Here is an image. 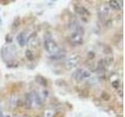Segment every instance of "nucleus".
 Masks as SVG:
<instances>
[{"label": "nucleus", "mask_w": 125, "mask_h": 117, "mask_svg": "<svg viewBox=\"0 0 125 117\" xmlns=\"http://www.w3.org/2000/svg\"><path fill=\"white\" fill-rule=\"evenodd\" d=\"M44 47L45 49L47 51V52H49V54H55L57 52L60 51L59 46L57 45V43L55 41L52 39H45V41H44Z\"/></svg>", "instance_id": "obj_1"}, {"label": "nucleus", "mask_w": 125, "mask_h": 117, "mask_svg": "<svg viewBox=\"0 0 125 117\" xmlns=\"http://www.w3.org/2000/svg\"><path fill=\"white\" fill-rule=\"evenodd\" d=\"M81 61V56H73L71 58H70L69 59H67L65 63V66L66 69H71L79 64V62Z\"/></svg>", "instance_id": "obj_2"}, {"label": "nucleus", "mask_w": 125, "mask_h": 117, "mask_svg": "<svg viewBox=\"0 0 125 117\" xmlns=\"http://www.w3.org/2000/svg\"><path fill=\"white\" fill-rule=\"evenodd\" d=\"M70 42H72L74 45H80L83 43V38L82 35L77 34L76 32H73L70 38Z\"/></svg>", "instance_id": "obj_3"}, {"label": "nucleus", "mask_w": 125, "mask_h": 117, "mask_svg": "<svg viewBox=\"0 0 125 117\" xmlns=\"http://www.w3.org/2000/svg\"><path fill=\"white\" fill-rule=\"evenodd\" d=\"M2 56H4L3 58L5 60H10L13 56V49L8 46L4 47L2 49Z\"/></svg>", "instance_id": "obj_4"}, {"label": "nucleus", "mask_w": 125, "mask_h": 117, "mask_svg": "<svg viewBox=\"0 0 125 117\" xmlns=\"http://www.w3.org/2000/svg\"><path fill=\"white\" fill-rule=\"evenodd\" d=\"M74 11L81 16H89L90 15L89 11L86 9V8H84V6H74Z\"/></svg>", "instance_id": "obj_5"}, {"label": "nucleus", "mask_w": 125, "mask_h": 117, "mask_svg": "<svg viewBox=\"0 0 125 117\" xmlns=\"http://www.w3.org/2000/svg\"><path fill=\"white\" fill-rule=\"evenodd\" d=\"M17 42L18 44L21 45V47H23L25 45L26 42H27V39H26V37H25V34L23 32L21 33L17 37Z\"/></svg>", "instance_id": "obj_6"}, {"label": "nucleus", "mask_w": 125, "mask_h": 117, "mask_svg": "<svg viewBox=\"0 0 125 117\" xmlns=\"http://www.w3.org/2000/svg\"><path fill=\"white\" fill-rule=\"evenodd\" d=\"M109 5L113 10H121V3H120L119 1H116V0H111L109 2Z\"/></svg>", "instance_id": "obj_7"}, {"label": "nucleus", "mask_w": 125, "mask_h": 117, "mask_svg": "<svg viewBox=\"0 0 125 117\" xmlns=\"http://www.w3.org/2000/svg\"><path fill=\"white\" fill-rule=\"evenodd\" d=\"M109 13V8L106 6H103L99 10V16L101 18H104Z\"/></svg>", "instance_id": "obj_8"}, {"label": "nucleus", "mask_w": 125, "mask_h": 117, "mask_svg": "<svg viewBox=\"0 0 125 117\" xmlns=\"http://www.w3.org/2000/svg\"><path fill=\"white\" fill-rule=\"evenodd\" d=\"M36 80L39 84L43 86V87H47V85H48V81H47V80L44 77L38 76L36 78Z\"/></svg>", "instance_id": "obj_9"}, {"label": "nucleus", "mask_w": 125, "mask_h": 117, "mask_svg": "<svg viewBox=\"0 0 125 117\" xmlns=\"http://www.w3.org/2000/svg\"><path fill=\"white\" fill-rule=\"evenodd\" d=\"M33 101V95L31 93H27L25 95V104L27 105L28 106H31L32 105Z\"/></svg>", "instance_id": "obj_10"}, {"label": "nucleus", "mask_w": 125, "mask_h": 117, "mask_svg": "<svg viewBox=\"0 0 125 117\" xmlns=\"http://www.w3.org/2000/svg\"><path fill=\"white\" fill-rule=\"evenodd\" d=\"M65 56V53H62V52H60V51L57 52L56 53L53 54L52 56H51L49 57V58H51L52 60H57V59H60V58H62Z\"/></svg>", "instance_id": "obj_11"}, {"label": "nucleus", "mask_w": 125, "mask_h": 117, "mask_svg": "<svg viewBox=\"0 0 125 117\" xmlns=\"http://www.w3.org/2000/svg\"><path fill=\"white\" fill-rule=\"evenodd\" d=\"M33 95V100L34 101V102L36 103L37 105H42V98L40 95H38L37 92H34L32 94Z\"/></svg>", "instance_id": "obj_12"}, {"label": "nucleus", "mask_w": 125, "mask_h": 117, "mask_svg": "<svg viewBox=\"0 0 125 117\" xmlns=\"http://www.w3.org/2000/svg\"><path fill=\"white\" fill-rule=\"evenodd\" d=\"M84 69H77L75 72L73 73V77L74 80H76L77 81L80 82V78H81V73L83 71Z\"/></svg>", "instance_id": "obj_13"}, {"label": "nucleus", "mask_w": 125, "mask_h": 117, "mask_svg": "<svg viewBox=\"0 0 125 117\" xmlns=\"http://www.w3.org/2000/svg\"><path fill=\"white\" fill-rule=\"evenodd\" d=\"M91 77V72L88 71L87 69H83V71L81 73V78H80V82L84 80L86 78H88Z\"/></svg>", "instance_id": "obj_14"}, {"label": "nucleus", "mask_w": 125, "mask_h": 117, "mask_svg": "<svg viewBox=\"0 0 125 117\" xmlns=\"http://www.w3.org/2000/svg\"><path fill=\"white\" fill-rule=\"evenodd\" d=\"M25 56H26V58L28 59L29 61H32V60H34V55H33V53H32V52H31V50H29V49H27L26 50V52H25Z\"/></svg>", "instance_id": "obj_15"}, {"label": "nucleus", "mask_w": 125, "mask_h": 117, "mask_svg": "<svg viewBox=\"0 0 125 117\" xmlns=\"http://www.w3.org/2000/svg\"><path fill=\"white\" fill-rule=\"evenodd\" d=\"M20 24H21V20H20V17H15L14 20L13 22V25H12V27H13L14 29H17V27L20 26Z\"/></svg>", "instance_id": "obj_16"}, {"label": "nucleus", "mask_w": 125, "mask_h": 117, "mask_svg": "<svg viewBox=\"0 0 125 117\" xmlns=\"http://www.w3.org/2000/svg\"><path fill=\"white\" fill-rule=\"evenodd\" d=\"M55 84L58 87H66L67 86V83L64 80H57L55 82Z\"/></svg>", "instance_id": "obj_17"}, {"label": "nucleus", "mask_w": 125, "mask_h": 117, "mask_svg": "<svg viewBox=\"0 0 125 117\" xmlns=\"http://www.w3.org/2000/svg\"><path fill=\"white\" fill-rule=\"evenodd\" d=\"M101 98L105 101H108L109 98H110V96H109V95L107 92L103 91V93H102V95H101Z\"/></svg>", "instance_id": "obj_18"}, {"label": "nucleus", "mask_w": 125, "mask_h": 117, "mask_svg": "<svg viewBox=\"0 0 125 117\" xmlns=\"http://www.w3.org/2000/svg\"><path fill=\"white\" fill-rule=\"evenodd\" d=\"M103 52L105 54H109L112 52V49L109 46H105L104 47V49H103Z\"/></svg>", "instance_id": "obj_19"}, {"label": "nucleus", "mask_w": 125, "mask_h": 117, "mask_svg": "<svg viewBox=\"0 0 125 117\" xmlns=\"http://www.w3.org/2000/svg\"><path fill=\"white\" fill-rule=\"evenodd\" d=\"M95 54L94 52H92V51H90V52H88V58H90V59H93L94 58H95Z\"/></svg>", "instance_id": "obj_20"}, {"label": "nucleus", "mask_w": 125, "mask_h": 117, "mask_svg": "<svg viewBox=\"0 0 125 117\" xmlns=\"http://www.w3.org/2000/svg\"><path fill=\"white\" fill-rule=\"evenodd\" d=\"M112 86L114 88H118L120 86V81L119 80H115L112 83Z\"/></svg>", "instance_id": "obj_21"}, {"label": "nucleus", "mask_w": 125, "mask_h": 117, "mask_svg": "<svg viewBox=\"0 0 125 117\" xmlns=\"http://www.w3.org/2000/svg\"><path fill=\"white\" fill-rule=\"evenodd\" d=\"M42 96H43V98L45 99L46 98L49 96V92H48V91H46V90L43 91V92H42Z\"/></svg>", "instance_id": "obj_22"}, {"label": "nucleus", "mask_w": 125, "mask_h": 117, "mask_svg": "<svg viewBox=\"0 0 125 117\" xmlns=\"http://www.w3.org/2000/svg\"><path fill=\"white\" fill-rule=\"evenodd\" d=\"M21 117H29V116H25V115H24V116H21Z\"/></svg>", "instance_id": "obj_23"}]
</instances>
